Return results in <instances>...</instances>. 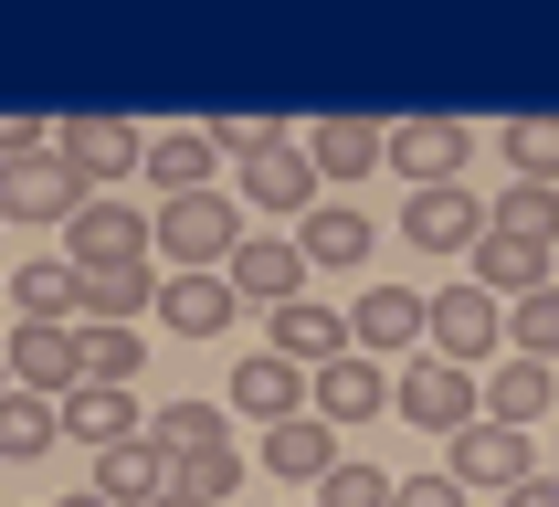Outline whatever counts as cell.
Returning <instances> with one entry per match:
<instances>
[{"instance_id":"cell-1","label":"cell","mask_w":559,"mask_h":507,"mask_svg":"<svg viewBox=\"0 0 559 507\" xmlns=\"http://www.w3.org/2000/svg\"><path fill=\"white\" fill-rule=\"evenodd\" d=\"M243 201L233 190H180V201H158V264L169 275H222L233 254H243Z\"/></svg>"},{"instance_id":"cell-2","label":"cell","mask_w":559,"mask_h":507,"mask_svg":"<svg viewBox=\"0 0 559 507\" xmlns=\"http://www.w3.org/2000/svg\"><path fill=\"white\" fill-rule=\"evenodd\" d=\"M391 412L402 423H423V434H465V423H486V370H465V359H402V391H391Z\"/></svg>"},{"instance_id":"cell-3","label":"cell","mask_w":559,"mask_h":507,"mask_svg":"<svg viewBox=\"0 0 559 507\" xmlns=\"http://www.w3.org/2000/svg\"><path fill=\"white\" fill-rule=\"evenodd\" d=\"M433 359H465V370H497L507 359V296L497 285H433Z\"/></svg>"},{"instance_id":"cell-4","label":"cell","mask_w":559,"mask_h":507,"mask_svg":"<svg viewBox=\"0 0 559 507\" xmlns=\"http://www.w3.org/2000/svg\"><path fill=\"white\" fill-rule=\"evenodd\" d=\"M63 254L74 264H158V212H138L127 190H95L85 212L63 222Z\"/></svg>"},{"instance_id":"cell-5","label":"cell","mask_w":559,"mask_h":507,"mask_svg":"<svg viewBox=\"0 0 559 507\" xmlns=\"http://www.w3.org/2000/svg\"><path fill=\"white\" fill-rule=\"evenodd\" d=\"M486 233H497V201H475L465 180H433V190H412V201H402V244L412 254H465V264H475Z\"/></svg>"},{"instance_id":"cell-6","label":"cell","mask_w":559,"mask_h":507,"mask_svg":"<svg viewBox=\"0 0 559 507\" xmlns=\"http://www.w3.org/2000/svg\"><path fill=\"white\" fill-rule=\"evenodd\" d=\"M11 391L74 402V391H85V317H22V328H11Z\"/></svg>"},{"instance_id":"cell-7","label":"cell","mask_w":559,"mask_h":507,"mask_svg":"<svg viewBox=\"0 0 559 507\" xmlns=\"http://www.w3.org/2000/svg\"><path fill=\"white\" fill-rule=\"evenodd\" d=\"M348 339L370 349V359H423V349H433V296H423V285H370V296L348 307Z\"/></svg>"},{"instance_id":"cell-8","label":"cell","mask_w":559,"mask_h":507,"mask_svg":"<svg viewBox=\"0 0 559 507\" xmlns=\"http://www.w3.org/2000/svg\"><path fill=\"white\" fill-rule=\"evenodd\" d=\"M222 402L253 412V423H296V412H317V370H307V359H285V349H243Z\"/></svg>"},{"instance_id":"cell-9","label":"cell","mask_w":559,"mask_h":507,"mask_svg":"<svg viewBox=\"0 0 559 507\" xmlns=\"http://www.w3.org/2000/svg\"><path fill=\"white\" fill-rule=\"evenodd\" d=\"M95 190H85V169H74V158H11V169H0V222H74L85 212Z\"/></svg>"},{"instance_id":"cell-10","label":"cell","mask_w":559,"mask_h":507,"mask_svg":"<svg viewBox=\"0 0 559 507\" xmlns=\"http://www.w3.org/2000/svg\"><path fill=\"white\" fill-rule=\"evenodd\" d=\"M443 465L465 475L475 497H518V486H528V475H538V455H528V434H518V423H465Z\"/></svg>"},{"instance_id":"cell-11","label":"cell","mask_w":559,"mask_h":507,"mask_svg":"<svg viewBox=\"0 0 559 507\" xmlns=\"http://www.w3.org/2000/svg\"><path fill=\"white\" fill-rule=\"evenodd\" d=\"M222 275H233V296H243V307H264V317H275V307H296V296H307V275H317V264H307V244H285V233H253V244L233 254Z\"/></svg>"},{"instance_id":"cell-12","label":"cell","mask_w":559,"mask_h":507,"mask_svg":"<svg viewBox=\"0 0 559 507\" xmlns=\"http://www.w3.org/2000/svg\"><path fill=\"white\" fill-rule=\"evenodd\" d=\"M391 391H402V370H391V359H370V349H348V359H328V370H317V412H328V423H380V412H391Z\"/></svg>"},{"instance_id":"cell-13","label":"cell","mask_w":559,"mask_h":507,"mask_svg":"<svg viewBox=\"0 0 559 507\" xmlns=\"http://www.w3.org/2000/svg\"><path fill=\"white\" fill-rule=\"evenodd\" d=\"M348 455H338V423L328 412H296V423H264V475H285V486H328Z\"/></svg>"},{"instance_id":"cell-14","label":"cell","mask_w":559,"mask_h":507,"mask_svg":"<svg viewBox=\"0 0 559 507\" xmlns=\"http://www.w3.org/2000/svg\"><path fill=\"white\" fill-rule=\"evenodd\" d=\"M63 158L85 169V190H117L127 169H148V138L127 117H63Z\"/></svg>"},{"instance_id":"cell-15","label":"cell","mask_w":559,"mask_h":507,"mask_svg":"<svg viewBox=\"0 0 559 507\" xmlns=\"http://www.w3.org/2000/svg\"><path fill=\"white\" fill-rule=\"evenodd\" d=\"M169 296V264H85V328H138Z\"/></svg>"},{"instance_id":"cell-16","label":"cell","mask_w":559,"mask_h":507,"mask_svg":"<svg viewBox=\"0 0 559 507\" xmlns=\"http://www.w3.org/2000/svg\"><path fill=\"white\" fill-rule=\"evenodd\" d=\"M475 285H497L507 307H528V296H549V285H559V244H518V233H486V244H475Z\"/></svg>"},{"instance_id":"cell-17","label":"cell","mask_w":559,"mask_h":507,"mask_svg":"<svg viewBox=\"0 0 559 507\" xmlns=\"http://www.w3.org/2000/svg\"><path fill=\"white\" fill-rule=\"evenodd\" d=\"M296 244H307V264L317 275H359V264H370V212H359V201H317L307 222H296Z\"/></svg>"},{"instance_id":"cell-18","label":"cell","mask_w":559,"mask_h":507,"mask_svg":"<svg viewBox=\"0 0 559 507\" xmlns=\"http://www.w3.org/2000/svg\"><path fill=\"white\" fill-rule=\"evenodd\" d=\"M465 127L454 117H412V127H391V169H402L412 190H433V180H465Z\"/></svg>"},{"instance_id":"cell-19","label":"cell","mask_w":559,"mask_h":507,"mask_svg":"<svg viewBox=\"0 0 559 507\" xmlns=\"http://www.w3.org/2000/svg\"><path fill=\"white\" fill-rule=\"evenodd\" d=\"M307 158H317V180H328V190H348V180H370V169H391V127L328 117V127L307 138Z\"/></svg>"},{"instance_id":"cell-20","label":"cell","mask_w":559,"mask_h":507,"mask_svg":"<svg viewBox=\"0 0 559 507\" xmlns=\"http://www.w3.org/2000/svg\"><path fill=\"white\" fill-rule=\"evenodd\" d=\"M549 402H559V370L549 359H528V349H507L497 370H486V423H549Z\"/></svg>"},{"instance_id":"cell-21","label":"cell","mask_w":559,"mask_h":507,"mask_svg":"<svg viewBox=\"0 0 559 507\" xmlns=\"http://www.w3.org/2000/svg\"><path fill=\"white\" fill-rule=\"evenodd\" d=\"M264 349H285V359H307V370H328V359H348V317L338 307H317V296H296V307H275L264 317Z\"/></svg>"},{"instance_id":"cell-22","label":"cell","mask_w":559,"mask_h":507,"mask_svg":"<svg viewBox=\"0 0 559 507\" xmlns=\"http://www.w3.org/2000/svg\"><path fill=\"white\" fill-rule=\"evenodd\" d=\"M212 169H222L212 127H158V138H148V169H138V180H148L158 201H180V190H212Z\"/></svg>"},{"instance_id":"cell-23","label":"cell","mask_w":559,"mask_h":507,"mask_svg":"<svg viewBox=\"0 0 559 507\" xmlns=\"http://www.w3.org/2000/svg\"><path fill=\"white\" fill-rule=\"evenodd\" d=\"M243 201H253V212H275V222H307L317 201H328V180H317L307 149H275L264 169H243Z\"/></svg>"},{"instance_id":"cell-24","label":"cell","mask_w":559,"mask_h":507,"mask_svg":"<svg viewBox=\"0 0 559 507\" xmlns=\"http://www.w3.org/2000/svg\"><path fill=\"white\" fill-rule=\"evenodd\" d=\"M63 434L85 444V455H106V444H138V434H148V412L127 402L117 380H85V391L63 402Z\"/></svg>"},{"instance_id":"cell-25","label":"cell","mask_w":559,"mask_h":507,"mask_svg":"<svg viewBox=\"0 0 559 507\" xmlns=\"http://www.w3.org/2000/svg\"><path fill=\"white\" fill-rule=\"evenodd\" d=\"M158 317H169V339H222L243 317V296H233V275H169Z\"/></svg>"},{"instance_id":"cell-26","label":"cell","mask_w":559,"mask_h":507,"mask_svg":"<svg viewBox=\"0 0 559 507\" xmlns=\"http://www.w3.org/2000/svg\"><path fill=\"white\" fill-rule=\"evenodd\" d=\"M11 307L22 317H85V264L74 254H32L22 275H11Z\"/></svg>"},{"instance_id":"cell-27","label":"cell","mask_w":559,"mask_h":507,"mask_svg":"<svg viewBox=\"0 0 559 507\" xmlns=\"http://www.w3.org/2000/svg\"><path fill=\"white\" fill-rule=\"evenodd\" d=\"M158 486H169V455H158L148 434H138V444H106V455H95V497H117V507H148Z\"/></svg>"},{"instance_id":"cell-28","label":"cell","mask_w":559,"mask_h":507,"mask_svg":"<svg viewBox=\"0 0 559 507\" xmlns=\"http://www.w3.org/2000/svg\"><path fill=\"white\" fill-rule=\"evenodd\" d=\"M53 434H63V402H53V391H11V402H0V455H11V465L53 455Z\"/></svg>"},{"instance_id":"cell-29","label":"cell","mask_w":559,"mask_h":507,"mask_svg":"<svg viewBox=\"0 0 559 507\" xmlns=\"http://www.w3.org/2000/svg\"><path fill=\"white\" fill-rule=\"evenodd\" d=\"M497 233H518V244H559V180H507L497 190Z\"/></svg>"},{"instance_id":"cell-30","label":"cell","mask_w":559,"mask_h":507,"mask_svg":"<svg viewBox=\"0 0 559 507\" xmlns=\"http://www.w3.org/2000/svg\"><path fill=\"white\" fill-rule=\"evenodd\" d=\"M148 444L180 465V455H201V444H233V434H222V402H169V412H148Z\"/></svg>"},{"instance_id":"cell-31","label":"cell","mask_w":559,"mask_h":507,"mask_svg":"<svg viewBox=\"0 0 559 507\" xmlns=\"http://www.w3.org/2000/svg\"><path fill=\"white\" fill-rule=\"evenodd\" d=\"M507 180H559V117H518L507 127Z\"/></svg>"},{"instance_id":"cell-32","label":"cell","mask_w":559,"mask_h":507,"mask_svg":"<svg viewBox=\"0 0 559 507\" xmlns=\"http://www.w3.org/2000/svg\"><path fill=\"white\" fill-rule=\"evenodd\" d=\"M148 370V339H138V328H85V380H138Z\"/></svg>"},{"instance_id":"cell-33","label":"cell","mask_w":559,"mask_h":507,"mask_svg":"<svg viewBox=\"0 0 559 507\" xmlns=\"http://www.w3.org/2000/svg\"><path fill=\"white\" fill-rule=\"evenodd\" d=\"M169 486H190V497H233V486H243V455H233V444H201V455H180V465H169Z\"/></svg>"},{"instance_id":"cell-34","label":"cell","mask_w":559,"mask_h":507,"mask_svg":"<svg viewBox=\"0 0 559 507\" xmlns=\"http://www.w3.org/2000/svg\"><path fill=\"white\" fill-rule=\"evenodd\" d=\"M212 149L233 158V169H264V158H275V149H296V138H285L275 117H222V127H212Z\"/></svg>"},{"instance_id":"cell-35","label":"cell","mask_w":559,"mask_h":507,"mask_svg":"<svg viewBox=\"0 0 559 507\" xmlns=\"http://www.w3.org/2000/svg\"><path fill=\"white\" fill-rule=\"evenodd\" d=\"M391 497H402V475H391V465H359V455L317 486V507H391Z\"/></svg>"},{"instance_id":"cell-36","label":"cell","mask_w":559,"mask_h":507,"mask_svg":"<svg viewBox=\"0 0 559 507\" xmlns=\"http://www.w3.org/2000/svg\"><path fill=\"white\" fill-rule=\"evenodd\" d=\"M507 349H528V359H549V370H559V285H549V296H528V307H507Z\"/></svg>"},{"instance_id":"cell-37","label":"cell","mask_w":559,"mask_h":507,"mask_svg":"<svg viewBox=\"0 0 559 507\" xmlns=\"http://www.w3.org/2000/svg\"><path fill=\"white\" fill-rule=\"evenodd\" d=\"M465 497H475V486L443 465V475H402V497H391V507H465Z\"/></svg>"},{"instance_id":"cell-38","label":"cell","mask_w":559,"mask_h":507,"mask_svg":"<svg viewBox=\"0 0 559 507\" xmlns=\"http://www.w3.org/2000/svg\"><path fill=\"white\" fill-rule=\"evenodd\" d=\"M507 507H559V475H528V486H518Z\"/></svg>"},{"instance_id":"cell-39","label":"cell","mask_w":559,"mask_h":507,"mask_svg":"<svg viewBox=\"0 0 559 507\" xmlns=\"http://www.w3.org/2000/svg\"><path fill=\"white\" fill-rule=\"evenodd\" d=\"M148 507H212V497H190V486H158V497Z\"/></svg>"},{"instance_id":"cell-40","label":"cell","mask_w":559,"mask_h":507,"mask_svg":"<svg viewBox=\"0 0 559 507\" xmlns=\"http://www.w3.org/2000/svg\"><path fill=\"white\" fill-rule=\"evenodd\" d=\"M63 507H117V497H95V486H85V497H63Z\"/></svg>"}]
</instances>
